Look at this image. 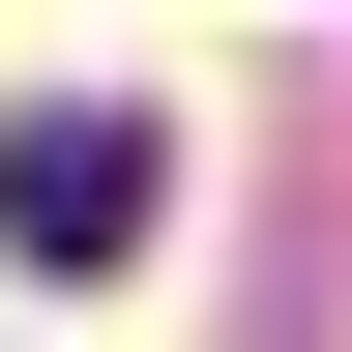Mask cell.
Segmentation results:
<instances>
[{
    "instance_id": "1",
    "label": "cell",
    "mask_w": 352,
    "mask_h": 352,
    "mask_svg": "<svg viewBox=\"0 0 352 352\" xmlns=\"http://www.w3.org/2000/svg\"><path fill=\"white\" fill-rule=\"evenodd\" d=\"M147 206H176V147H147V118H88V88L30 118V147H0V235H30V264H118Z\"/></svg>"
}]
</instances>
